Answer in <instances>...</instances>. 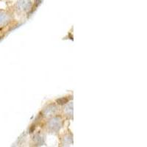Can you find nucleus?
<instances>
[{"label":"nucleus","mask_w":147,"mask_h":147,"mask_svg":"<svg viewBox=\"0 0 147 147\" xmlns=\"http://www.w3.org/2000/svg\"><path fill=\"white\" fill-rule=\"evenodd\" d=\"M57 102V103L60 104V105H63V104L66 103V102H68V99H65V98H63V99H58Z\"/></svg>","instance_id":"f257e3e1"},{"label":"nucleus","mask_w":147,"mask_h":147,"mask_svg":"<svg viewBox=\"0 0 147 147\" xmlns=\"http://www.w3.org/2000/svg\"><path fill=\"white\" fill-rule=\"evenodd\" d=\"M42 0H35V3H36V5H38L41 2Z\"/></svg>","instance_id":"f03ea898"}]
</instances>
